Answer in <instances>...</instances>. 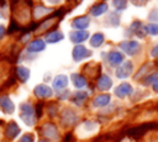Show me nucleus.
Segmentation results:
<instances>
[{
  "label": "nucleus",
  "mask_w": 158,
  "mask_h": 142,
  "mask_svg": "<svg viewBox=\"0 0 158 142\" xmlns=\"http://www.w3.org/2000/svg\"><path fill=\"white\" fill-rule=\"evenodd\" d=\"M99 130V125L94 121H85L83 122L79 127H78V131H77V135L81 138H86L94 133H96Z\"/></svg>",
  "instance_id": "f257e3e1"
},
{
  "label": "nucleus",
  "mask_w": 158,
  "mask_h": 142,
  "mask_svg": "<svg viewBox=\"0 0 158 142\" xmlns=\"http://www.w3.org/2000/svg\"><path fill=\"white\" fill-rule=\"evenodd\" d=\"M21 119L28 126H32L35 123V110L27 102L21 105Z\"/></svg>",
  "instance_id": "f03ea898"
},
{
  "label": "nucleus",
  "mask_w": 158,
  "mask_h": 142,
  "mask_svg": "<svg viewBox=\"0 0 158 142\" xmlns=\"http://www.w3.org/2000/svg\"><path fill=\"white\" fill-rule=\"evenodd\" d=\"M132 70H133L132 63H131V62H126V63H123L121 67H118V69L116 70V75H117V78L123 79V78H127V77L132 73Z\"/></svg>",
  "instance_id": "7ed1b4c3"
},
{
  "label": "nucleus",
  "mask_w": 158,
  "mask_h": 142,
  "mask_svg": "<svg viewBox=\"0 0 158 142\" xmlns=\"http://www.w3.org/2000/svg\"><path fill=\"white\" fill-rule=\"evenodd\" d=\"M43 135L47 138H51V140H58L59 138L58 131H57L56 126L52 125V123H47V125L43 126Z\"/></svg>",
  "instance_id": "20e7f679"
},
{
  "label": "nucleus",
  "mask_w": 158,
  "mask_h": 142,
  "mask_svg": "<svg viewBox=\"0 0 158 142\" xmlns=\"http://www.w3.org/2000/svg\"><path fill=\"white\" fill-rule=\"evenodd\" d=\"M0 107L6 114H12L15 110V106H14L12 101L9 99V96H1L0 98Z\"/></svg>",
  "instance_id": "39448f33"
},
{
  "label": "nucleus",
  "mask_w": 158,
  "mask_h": 142,
  "mask_svg": "<svg viewBox=\"0 0 158 142\" xmlns=\"http://www.w3.org/2000/svg\"><path fill=\"white\" fill-rule=\"evenodd\" d=\"M132 93V86L127 83H122L120 84L116 89H115V94L118 96V98H125L127 95H130Z\"/></svg>",
  "instance_id": "423d86ee"
},
{
  "label": "nucleus",
  "mask_w": 158,
  "mask_h": 142,
  "mask_svg": "<svg viewBox=\"0 0 158 142\" xmlns=\"http://www.w3.org/2000/svg\"><path fill=\"white\" fill-rule=\"evenodd\" d=\"M35 94L38 98H49V96H52V89L44 84H41L35 88Z\"/></svg>",
  "instance_id": "0eeeda50"
},
{
  "label": "nucleus",
  "mask_w": 158,
  "mask_h": 142,
  "mask_svg": "<svg viewBox=\"0 0 158 142\" xmlns=\"http://www.w3.org/2000/svg\"><path fill=\"white\" fill-rule=\"evenodd\" d=\"M88 56H90V52L83 46H77L73 51V57L75 61H81L83 58H85Z\"/></svg>",
  "instance_id": "6e6552de"
},
{
  "label": "nucleus",
  "mask_w": 158,
  "mask_h": 142,
  "mask_svg": "<svg viewBox=\"0 0 158 142\" xmlns=\"http://www.w3.org/2000/svg\"><path fill=\"white\" fill-rule=\"evenodd\" d=\"M5 133L9 138H15L19 133H20V127L17 126V123H15L14 121L9 122L7 126H6V130H5Z\"/></svg>",
  "instance_id": "1a4fd4ad"
},
{
  "label": "nucleus",
  "mask_w": 158,
  "mask_h": 142,
  "mask_svg": "<svg viewBox=\"0 0 158 142\" xmlns=\"http://www.w3.org/2000/svg\"><path fill=\"white\" fill-rule=\"evenodd\" d=\"M67 84H68V78H67L65 75H63V74L57 75L56 79L53 80V86H54L56 89H58V90L64 89V88L67 86Z\"/></svg>",
  "instance_id": "9d476101"
},
{
  "label": "nucleus",
  "mask_w": 158,
  "mask_h": 142,
  "mask_svg": "<svg viewBox=\"0 0 158 142\" xmlns=\"http://www.w3.org/2000/svg\"><path fill=\"white\" fill-rule=\"evenodd\" d=\"M28 52H40L44 49V42L42 40H35L28 44Z\"/></svg>",
  "instance_id": "9b49d317"
},
{
  "label": "nucleus",
  "mask_w": 158,
  "mask_h": 142,
  "mask_svg": "<svg viewBox=\"0 0 158 142\" xmlns=\"http://www.w3.org/2000/svg\"><path fill=\"white\" fill-rule=\"evenodd\" d=\"M111 85H112V80L107 75H101V78L99 79V83H98V88L100 90H107L111 88Z\"/></svg>",
  "instance_id": "f8f14e48"
},
{
  "label": "nucleus",
  "mask_w": 158,
  "mask_h": 142,
  "mask_svg": "<svg viewBox=\"0 0 158 142\" xmlns=\"http://www.w3.org/2000/svg\"><path fill=\"white\" fill-rule=\"evenodd\" d=\"M121 47H122L128 54H135V53L138 51V48H139L138 43H136V42H123V43H121Z\"/></svg>",
  "instance_id": "ddd939ff"
},
{
  "label": "nucleus",
  "mask_w": 158,
  "mask_h": 142,
  "mask_svg": "<svg viewBox=\"0 0 158 142\" xmlns=\"http://www.w3.org/2000/svg\"><path fill=\"white\" fill-rule=\"evenodd\" d=\"M109 102H110V95L104 94V95H99V96H96L95 100H94V102H93V105H94L95 107H101V106L107 105Z\"/></svg>",
  "instance_id": "4468645a"
},
{
  "label": "nucleus",
  "mask_w": 158,
  "mask_h": 142,
  "mask_svg": "<svg viewBox=\"0 0 158 142\" xmlns=\"http://www.w3.org/2000/svg\"><path fill=\"white\" fill-rule=\"evenodd\" d=\"M122 59H123V57H122V54L118 53V52H111V53L109 54V62H110L111 64H114V65L121 63Z\"/></svg>",
  "instance_id": "2eb2a0df"
},
{
  "label": "nucleus",
  "mask_w": 158,
  "mask_h": 142,
  "mask_svg": "<svg viewBox=\"0 0 158 142\" xmlns=\"http://www.w3.org/2000/svg\"><path fill=\"white\" fill-rule=\"evenodd\" d=\"M16 73H17V77L22 80V81H26L30 77V70L26 68V67H17L16 69Z\"/></svg>",
  "instance_id": "dca6fc26"
},
{
  "label": "nucleus",
  "mask_w": 158,
  "mask_h": 142,
  "mask_svg": "<svg viewBox=\"0 0 158 142\" xmlns=\"http://www.w3.org/2000/svg\"><path fill=\"white\" fill-rule=\"evenodd\" d=\"M63 122H65V120H67V123L68 125H72L75 120H77V115L72 111V110H67L64 114H63Z\"/></svg>",
  "instance_id": "f3484780"
},
{
  "label": "nucleus",
  "mask_w": 158,
  "mask_h": 142,
  "mask_svg": "<svg viewBox=\"0 0 158 142\" xmlns=\"http://www.w3.org/2000/svg\"><path fill=\"white\" fill-rule=\"evenodd\" d=\"M72 80H73V84H74L77 88H79V89L85 85V79H84L83 77L78 75V74H73V75H72Z\"/></svg>",
  "instance_id": "a211bd4d"
},
{
  "label": "nucleus",
  "mask_w": 158,
  "mask_h": 142,
  "mask_svg": "<svg viewBox=\"0 0 158 142\" xmlns=\"http://www.w3.org/2000/svg\"><path fill=\"white\" fill-rule=\"evenodd\" d=\"M62 38H63V35L60 32H51L49 35H47V41L51 42V43L57 42V41L62 40Z\"/></svg>",
  "instance_id": "6ab92c4d"
},
{
  "label": "nucleus",
  "mask_w": 158,
  "mask_h": 142,
  "mask_svg": "<svg viewBox=\"0 0 158 142\" xmlns=\"http://www.w3.org/2000/svg\"><path fill=\"white\" fill-rule=\"evenodd\" d=\"M86 95L88 94L85 91H78V93H75V95H74V102L78 104V105H80L86 99Z\"/></svg>",
  "instance_id": "aec40b11"
},
{
  "label": "nucleus",
  "mask_w": 158,
  "mask_h": 142,
  "mask_svg": "<svg viewBox=\"0 0 158 142\" xmlns=\"http://www.w3.org/2000/svg\"><path fill=\"white\" fill-rule=\"evenodd\" d=\"M86 33L85 32H73V33H70V37H72V41H75V42H78V41H84L85 38H86Z\"/></svg>",
  "instance_id": "412c9836"
},
{
  "label": "nucleus",
  "mask_w": 158,
  "mask_h": 142,
  "mask_svg": "<svg viewBox=\"0 0 158 142\" xmlns=\"http://www.w3.org/2000/svg\"><path fill=\"white\" fill-rule=\"evenodd\" d=\"M102 41H104L102 35H101V33H96V35L91 38L90 43H91V46H94V47H99V46L102 43Z\"/></svg>",
  "instance_id": "4be33fe9"
},
{
  "label": "nucleus",
  "mask_w": 158,
  "mask_h": 142,
  "mask_svg": "<svg viewBox=\"0 0 158 142\" xmlns=\"http://www.w3.org/2000/svg\"><path fill=\"white\" fill-rule=\"evenodd\" d=\"M73 25H74V26H80V28H83V27H85V26L88 25V20L84 19V17H80V19L75 20V21L73 22Z\"/></svg>",
  "instance_id": "5701e85b"
},
{
  "label": "nucleus",
  "mask_w": 158,
  "mask_h": 142,
  "mask_svg": "<svg viewBox=\"0 0 158 142\" xmlns=\"http://www.w3.org/2000/svg\"><path fill=\"white\" fill-rule=\"evenodd\" d=\"M17 30H20V27H19V25H17V21L12 19V20H11V22H10V28H9V32L11 33V32L17 31Z\"/></svg>",
  "instance_id": "b1692460"
},
{
  "label": "nucleus",
  "mask_w": 158,
  "mask_h": 142,
  "mask_svg": "<svg viewBox=\"0 0 158 142\" xmlns=\"http://www.w3.org/2000/svg\"><path fill=\"white\" fill-rule=\"evenodd\" d=\"M20 142H33V136L27 133V135L22 136V138L20 140Z\"/></svg>",
  "instance_id": "393cba45"
},
{
  "label": "nucleus",
  "mask_w": 158,
  "mask_h": 142,
  "mask_svg": "<svg viewBox=\"0 0 158 142\" xmlns=\"http://www.w3.org/2000/svg\"><path fill=\"white\" fill-rule=\"evenodd\" d=\"M147 31H148V32H151V33H158V26H156V25L148 26Z\"/></svg>",
  "instance_id": "a878e982"
},
{
  "label": "nucleus",
  "mask_w": 158,
  "mask_h": 142,
  "mask_svg": "<svg viewBox=\"0 0 158 142\" xmlns=\"http://www.w3.org/2000/svg\"><path fill=\"white\" fill-rule=\"evenodd\" d=\"M5 32H6V28H5V26H2V25H0V40L4 37V35H5Z\"/></svg>",
  "instance_id": "bb28decb"
},
{
  "label": "nucleus",
  "mask_w": 158,
  "mask_h": 142,
  "mask_svg": "<svg viewBox=\"0 0 158 142\" xmlns=\"http://www.w3.org/2000/svg\"><path fill=\"white\" fill-rule=\"evenodd\" d=\"M152 56H153V57H158V46H156L154 49L152 51Z\"/></svg>",
  "instance_id": "cd10ccee"
},
{
  "label": "nucleus",
  "mask_w": 158,
  "mask_h": 142,
  "mask_svg": "<svg viewBox=\"0 0 158 142\" xmlns=\"http://www.w3.org/2000/svg\"><path fill=\"white\" fill-rule=\"evenodd\" d=\"M153 89L158 93V80H156V81H154V84H153Z\"/></svg>",
  "instance_id": "c85d7f7f"
},
{
  "label": "nucleus",
  "mask_w": 158,
  "mask_h": 142,
  "mask_svg": "<svg viewBox=\"0 0 158 142\" xmlns=\"http://www.w3.org/2000/svg\"><path fill=\"white\" fill-rule=\"evenodd\" d=\"M40 142H48V141H44V140H42V141H40Z\"/></svg>",
  "instance_id": "c756f323"
}]
</instances>
